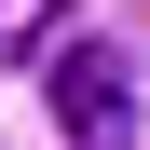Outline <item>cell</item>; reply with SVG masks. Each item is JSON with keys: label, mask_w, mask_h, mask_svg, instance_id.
I'll return each mask as SVG.
<instances>
[{"label": "cell", "mask_w": 150, "mask_h": 150, "mask_svg": "<svg viewBox=\"0 0 150 150\" xmlns=\"http://www.w3.org/2000/svg\"><path fill=\"white\" fill-rule=\"evenodd\" d=\"M55 109H68L82 150H123V123H137V55H123V41H68L55 55Z\"/></svg>", "instance_id": "cell-1"}]
</instances>
